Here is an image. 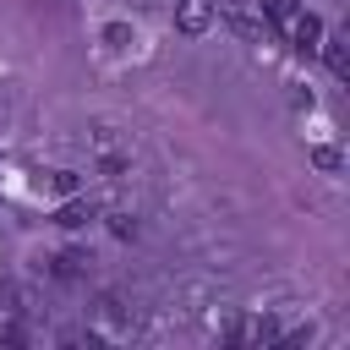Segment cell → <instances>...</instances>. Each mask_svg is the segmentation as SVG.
<instances>
[{
	"mask_svg": "<svg viewBox=\"0 0 350 350\" xmlns=\"http://www.w3.org/2000/svg\"><path fill=\"white\" fill-rule=\"evenodd\" d=\"M82 262H88L82 252H60V257H55V273H60V279H77V273H82Z\"/></svg>",
	"mask_w": 350,
	"mask_h": 350,
	"instance_id": "cell-6",
	"label": "cell"
},
{
	"mask_svg": "<svg viewBox=\"0 0 350 350\" xmlns=\"http://www.w3.org/2000/svg\"><path fill=\"white\" fill-rule=\"evenodd\" d=\"M290 38H295V49H301V55H312V49L323 44V22H317L312 11H306V16H290Z\"/></svg>",
	"mask_w": 350,
	"mask_h": 350,
	"instance_id": "cell-1",
	"label": "cell"
},
{
	"mask_svg": "<svg viewBox=\"0 0 350 350\" xmlns=\"http://www.w3.org/2000/svg\"><path fill=\"white\" fill-rule=\"evenodd\" d=\"M175 27H180V33H202V27H208V0H186V5L175 11Z\"/></svg>",
	"mask_w": 350,
	"mask_h": 350,
	"instance_id": "cell-2",
	"label": "cell"
},
{
	"mask_svg": "<svg viewBox=\"0 0 350 350\" xmlns=\"http://www.w3.org/2000/svg\"><path fill=\"white\" fill-rule=\"evenodd\" d=\"M235 339H252V345H257V339H279V323H273V317H246V323L235 328Z\"/></svg>",
	"mask_w": 350,
	"mask_h": 350,
	"instance_id": "cell-3",
	"label": "cell"
},
{
	"mask_svg": "<svg viewBox=\"0 0 350 350\" xmlns=\"http://www.w3.org/2000/svg\"><path fill=\"white\" fill-rule=\"evenodd\" d=\"M268 16H273V22H290L295 5H290V0H268Z\"/></svg>",
	"mask_w": 350,
	"mask_h": 350,
	"instance_id": "cell-8",
	"label": "cell"
},
{
	"mask_svg": "<svg viewBox=\"0 0 350 350\" xmlns=\"http://www.w3.org/2000/svg\"><path fill=\"white\" fill-rule=\"evenodd\" d=\"M49 186H55L60 197H71V191H77V175H71V170H55V175H49Z\"/></svg>",
	"mask_w": 350,
	"mask_h": 350,
	"instance_id": "cell-7",
	"label": "cell"
},
{
	"mask_svg": "<svg viewBox=\"0 0 350 350\" xmlns=\"http://www.w3.org/2000/svg\"><path fill=\"white\" fill-rule=\"evenodd\" d=\"M93 219V202H60V213H55V224H66V230H82Z\"/></svg>",
	"mask_w": 350,
	"mask_h": 350,
	"instance_id": "cell-4",
	"label": "cell"
},
{
	"mask_svg": "<svg viewBox=\"0 0 350 350\" xmlns=\"http://www.w3.org/2000/svg\"><path fill=\"white\" fill-rule=\"evenodd\" d=\"M323 55H328V71H334V77H345V71H350V55H345V44H339V38H334V44H323Z\"/></svg>",
	"mask_w": 350,
	"mask_h": 350,
	"instance_id": "cell-5",
	"label": "cell"
}]
</instances>
